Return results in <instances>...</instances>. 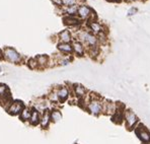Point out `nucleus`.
<instances>
[{"mask_svg":"<svg viewBox=\"0 0 150 144\" xmlns=\"http://www.w3.org/2000/svg\"><path fill=\"white\" fill-rule=\"evenodd\" d=\"M56 92H57V96H58V99H59V103H61V104L65 103L70 96V92L67 86H60V87L56 90Z\"/></svg>","mask_w":150,"mask_h":144,"instance_id":"7","label":"nucleus"},{"mask_svg":"<svg viewBox=\"0 0 150 144\" xmlns=\"http://www.w3.org/2000/svg\"><path fill=\"white\" fill-rule=\"evenodd\" d=\"M70 62V59H61V60H59V64L60 65H66V64H68Z\"/></svg>","mask_w":150,"mask_h":144,"instance_id":"26","label":"nucleus"},{"mask_svg":"<svg viewBox=\"0 0 150 144\" xmlns=\"http://www.w3.org/2000/svg\"><path fill=\"white\" fill-rule=\"evenodd\" d=\"M77 10H78V8H77L75 5H73V6H69V7L66 9V12H67L69 15H73L75 13H77Z\"/></svg>","mask_w":150,"mask_h":144,"instance_id":"23","label":"nucleus"},{"mask_svg":"<svg viewBox=\"0 0 150 144\" xmlns=\"http://www.w3.org/2000/svg\"><path fill=\"white\" fill-rule=\"evenodd\" d=\"M36 60L38 62V65L41 66V67H45L49 64V58L46 55H39L36 57Z\"/></svg>","mask_w":150,"mask_h":144,"instance_id":"19","label":"nucleus"},{"mask_svg":"<svg viewBox=\"0 0 150 144\" xmlns=\"http://www.w3.org/2000/svg\"><path fill=\"white\" fill-rule=\"evenodd\" d=\"M88 26H89L90 30H91L94 34H100V33H103V28H101V26L100 23H96V21H91V23H89Z\"/></svg>","mask_w":150,"mask_h":144,"instance_id":"20","label":"nucleus"},{"mask_svg":"<svg viewBox=\"0 0 150 144\" xmlns=\"http://www.w3.org/2000/svg\"><path fill=\"white\" fill-rule=\"evenodd\" d=\"M12 101H13L12 97H11V96H10L9 92H7L5 94H3V96H0V106L3 107L5 110H7V108L11 105Z\"/></svg>","mask_w":150,"mask_h":144,"instance_id":"11","label":"nucleus"},{"mask_svg":"<svg viewBox=\"0 0 150 144\" xmlns=\"http://www.w3.org/2000/svg\"><path fill=\"white\" fill-rule=\"evenodd\" d=\"M76 3V0H62V4L66 6H73L74 4Z\"/></svg>","mask_w":150,"mask_h":144,"instance_id":"25","label":"nucleus"},{"mask_svg":"<svg viewBox=\"0 0 150 144\" xmlns=\"http://www.w3.org/2000/svg\"><path fill=\"white\" fill-rule=\"evenodd\" d=\"M135 12H136V8H131V9L128 11V15H129V16H131V15H133Z\"/></svg>","mask_w":150,"mask_h":144,"instance_id":"27","label":"nucleus"},{"mask_svg":"<svg viewBox=\"0 0 150 144\" xmlns=\"http://www.w3.org/2000/svg\"><path fill=\"white\" fill-rule=\"evenodd\" d=\"M79 38H80L81 41L84 42L86 45H88L89 48L96 47V45H98V38L87 32H81L80 35H79Z\"/></svg>","mask_w":150,"mask_h":144,"instance_id":"5","label":"nucleus"},{"mask_svg":"<svg viewBox=\"0 0 150 144\" xmlns=\"http://www.w3.org/2000/svg\"><path fill=\"white\" fill-rule=\"evenodd\" d=\"M124 120H125L126 127L129 130H132L137 125L139 119H138V117L136 116L135 113L132 112L131 110H128L124 112Z\"/></svg>","mask_w":150,"mask_h":144,"instance_id":"2","label":"nucleus"},{"mask_svg":"<svg viewBox=\"0 0 150 144\" xmlns=\"http://www.w3.org/2000/svg\"><path fill=\"white\" fill-rule=\"evenodd\" d=\"M103 103L101 101L100 97L91 96L89 101H88V104L86 105V109L91 115L98 116V115L103 113Z\"/></svg>","mask_w":150,"mask_h":144,"instance_id":"1","label":"nucleus"},{"mask_svg":"<svg viewBox=\"0 0 150 144\" xmlns=\"http://www.w3.org/2000/svg\"><path fill=\"white\" fill-rule=\"evenodd\" d=\"M7 92H9L7 88V86L5 85V84H0V96H3V94H5Z\"/></svg>","mask_w":150,"mask_h":144,"instance_id":"24","label":"nucleus"},{"mask_svg":"<svg viewBox=\"0 0 150 144\" xmlns=\"http://www.w3.org/2000/svg\"><path fill=\"white\" fill-rule=\"evenodd\" d=\"M59 40L61 41V43H70L72 40L71 34H70L69 31L65 30L59 34Z\"/></svg>","mask_w":150,"mask_h":144,"instance_id":"17","label":"nucleus"},{"mask_svg":"<svg viewBox=\"0 0 150 144\" xmlns=\"http://www.w3.org/2000/svg\"><path fill=\"white\" fill-rule=\"evenodd\" d=\"M40 122H41V113L35 108H32V115H30L28 123L32 126H38L40 125Z\"/></svg>","mask_w":150,"mask_h":144,"instance_id":"10","label":"nucleus"},{"mask_svg":"<svg viewBox=\"0 0 150 144\" xmlns=\"http://www.w3.org/2000/svg\"><path fill=\"white\" fill-rule=\"evenodd\" d=\"M59 51H61L62 53H65V54H71L73 52V48H72V45L70 43H60L57 46Z\"/></svg>","mask_w":150,"mask_h":144,"instance_id":"15","label":"nucleus"},{"mask_svg":"<svg viewBox=\"0 0 150 144\" xmlns=\"http://www.w3.org/2000/svg\"><path fill=\"white\" fill-rule=\"evenodd\" d=\"M50 117H51V122L53 123H57L62 119V114L59 110L54 109V110L50 111Z\"/></svg>","mask_w":150,"mask_h":144,"instance_id":"18","label":"nucleus"},{"mask_svg":"<svg viewBox=\"0 0 150 144\" xmlns=\"http://www.w3.org/2000/svg\"><path fill=\"white\" fill-rule=\"evenodd\" d=\"M64 23L67 24V26H76V24L80 23V21L78 18H75L72 15H69V16L64 18Z\"/></svg>","mask_w":150,"mask_h":144,"instance_id":"21","label":"nucleus"},{"mask_svg":"<svg viewBox=\"0 0 150 144\" xmlns=\"http://www.w3.org/2000/svg\"><path fill=\"white\" fill-rule=\"evenodd\" d=\"M77 13H78V15L81 17V18H87V17L91 14V9H90L88 6L81 5V6H79V7H78Z\"/></svg>","mask_w":150,"mask_h":144,"instance_id":"14","label":"nucleus"},{"mask_svg":"<svg viewBox=\"0 0 150 144\" xmlns=\"http://www.w3.org/2000/svg\"><path fill=\"white\" fill-rule=\"evenodd\" d=\"M132 1H137V0H132Z\"/></svg>","mask_w":150,"mask_h":144,"instance_id":"28","label":"nucleus"},{"mask_svg":"<svg viewBox=\"0 0 150 144\" xmlns=\"http://www.w3.org/2000/svg\"><path fill=\"white\" fill-rule=\"evenodd\" d=\"M25 104L21 101H13L11 105L7 108L6 112L11 116H19V114L21 113V111L25 109Z\"/></svg>","mask_w":150,"mask_h":144,"instance_id":"4","label":"nucleus"},{"mask_svg":"<svg viewBox=\"0 0 150 144\" xmlns=\"http://www.w3.org/2000/svg\"><path fill=\"white\" fill-rule=\"evenodd\" d=\"M146 144H150V143H146Z\"/></svg>","mask_w":150,"mask_h":144,"instance_id":"29","label":"nucleus"},{"mask_svg":"<svg viewBox=\"0 0 150 144\" xmlns=\"http://www.w3.org/2000/svg\"><path fill=\"white\" fill-rule=\"evenodd\" d=\"M135 132L138 138L143 142V144L150 143V132L143 125H139L135 128Z\"/></svg>","mask_w":150,"mask_h":144,"instance_id":"6","label":"nucleus"},{"mask_svg":"<svg viewBox=\"0 0 150 144\" xmlns=\"http://www.w3.org/2000/svg\"><path fill=\"white\" fill-rule=\"evenodd\" d=\"M51 123V117H50V110H45L41 114V122H40V125L43 129H48Z\"/></svg>","mask_w":150,"mask_h":144,"instance_id":"8","label":"nucleus"},{"mask_svg":"<svg viewBox=\"0 0 150 144\" xmlns=\"http://www.w3.org/2000/svg\"><path fill=\"white\" fill-rule=\"evenodd\" d=\"M72 48H73V52L78 56H83L84 55V46L81 42L79 41H75L72 44Z\"/></svg>","mask_w":150,"mask_h":144,"instance_id":"13","label":"nucleus"},{"mask_svg":"<svg viewBox=\"0 0 150 144\" xmlns=\"http://www.w3.org/2000/svg\"><path fill=\"white\" fill-rule=\"evenodd\" d=\"M73 92L75 96L78 97L79 99H82L83 97L86 96V89L84 86H82L81 84H75L73 86Z\"/></svg>","mask_w":150,"mask_h":144,"instance_id":"12","label":"nucleus"},{"mask_svg":"<svg viewBox=\"0 0 150 144\" xmlns=\"http://www.w3.org/2000/svg\"><path fill=\"white\" fill-rule=\"evenodd\" d=\"M30 115H32V108L25 107V109L19 114V119L23 122H28L30 118Z\"/></svg>","mask_w":150,"mask_h":144,"instance_id":"16","label":"nucleus"},{"mask_svg":"<svg viewBox=\"0 0 150 144\" xmlns=\"http://www.w3.org/2000/svg\"><path fill=\"white\" fill-rule=\"evenodd\" d=\"M3 57L7 61L11 62V63H18L21 61V57L18 54L16 50H14L13 48H5L3 52Z\"/></svg>","mask_w":150,"mask_h":144,"instance_id":"3","label":"nucleus"},{"mask_svg":"<svg viewBox=\"0 0 150 144\" xmlns=\"http://www.w3.org/2000/svg\"><path fill=\"white\" fill-rule=\"evenodd\" d=\"M116 112H117V106L114 103L105 101L103 104V113H105V115H111V116H112Z\"/></svg>","mask_w":150,"mask_h":144,"instance_id":"9","label":"nucleus"},{"mask_svg":"<svg viewBox=\"0 0 150 144\" xmlns=\"http://www.w3.org/2000/svg\"><path fill=\"white\" fill-rule=\"evenodd\" d=\"M28 66L30 68V69H36V68L39 67V65H38V62L36 60V58L35 59H30L28 62Z\"/></svg>","mask_w":150,"mask_h":144,"instance_id":"22","label":"nucleus"}]
</instances>
